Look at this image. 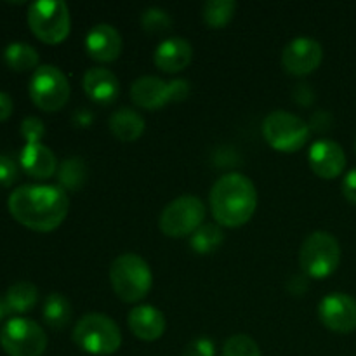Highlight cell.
Returning a JSON list of instances; mask_svg holds the SVG:
<instances>
[{"label": "cell", "instance_id": "1", "mask_svg": "<svg viewBox=\"0 0 356 356\" xmlns=\"http://www.w3.org/2000/svg\"><path fill=\"white\" fill-rule=\"evenodd\" d=\"M7 207L21 226L38 233H49L59 228L66 219L70 198L59 186L24 184L10 193Z\"/></svg>", "mask_w": 356, "mask_h": 356}, {"label": "cell", "instance_id": "19", "mask_svg": "<svg viewBox=\"0 0 356 356\" xmlns=\"http://www.w3.org/2000/svg\"><path fill=\"white\" fill-rule=\"evenodd\" d=\"M19 165L23 167L28 176L35 177V179H49L59 169L58 159L52 153V149L42 143L24 145L19 155Z\"/></svg>", "mask_w": 356, "mask_h": 356}, {"label": "cell", "instance_id": "3", "mask_svg": "<svg viewBox=\"0 0 356 356\" xmlns=\"http://www.w3.org/2000/svg\"><path fill=\"white\" fill-rule=\"evenodd\" d=\"M73 343L82 351L96 356L113 355L122 346V332L113 318L103 313H89L73 327Z\"/></svg>", "mask_w": 356, "mask_h": 356}, {"label": "cell", "instance_id": "31", "mask_svg": "<svg viewBox=\"0 0 356 356\" xmlns=\"http://www.w3.org/2000/svg\"><path fill=\"white\" fill-rule=\"evenodd\" d=\"M17 179V165L10 156L0 155V186L9 188Z\"/></svg>", "mask_w": 356, "mask_h": 356}, {"label": "cell", "instance_id": "32", "mask_svg": "<svg viewBox=\"0 0 356 356\" xmlns=\"http://www.w3.org/2000/svg\"><path fill=\"white\" fill-rule=\"evenodd\" d=\"M343 195L351 204H356V169H351L343 181Z\"/></svg>", "mask_w": 356, "mask_h": 356}, {"label": "cell", "instance_id": "5", "mask_svg": "<svg viewBox=\"0 0 356 356\" xmlns=\"http://www.w3.org/2000/svg\"><path fill=\"white\" fill-rule=\"evenodd\" d=\"M28 26L40 42L58 45L72 30L70 9L63 0H38L28 7Z\"/></svg>", "mask_w": 356, "mask_h": 356}, {"label": "cell", "instance_id": "20", "mask_svg": "<svg viewBox=\"0 0 356 356\" xmlns=\"http://www.w3.org/2000/svg\"><path fill=\"white\" fill-rule=\"evenodd\" d=\"M110 131L118 141L124 143H134L145 134V118L132 108H120V110L113 111L108 120Z\"/></svg>", "mask_w": 356, "mask_h": 356}, {"label": "cell", "instance_id": "24", "mask_svg": "<svg viewBox=\"0 0 356 356\" xmlns=\"http://www.w3.org/2000/svg\"><path fill=\"white\" fill-rule=\"evenodd\" d=\"M222 242H225V233H222L221 226L214 225V222H204L190 236L191 250L197 254H202V256L218 250L219 245H222Z\"/></svg>", "mask_w": 356, "mask_h": 356}, {"label": "cell", "instance_id": "33", "mask_svg": "<svg viewBox=\"0 0 356 356\" xmlns=\"http://www.w3.org/2000/svg\"><path fill=\"white\" fill-rule=\"evenodd\" d=\"M72 120L75 127L87 129L90 124H92L94 113L89 110V108H79V110H75V113H73Z\"/></svg>", "mask_w": 356, "mask_h": 356}, {"label": "cell", "instance_id": "10", "mask_svg": "<svg viewBox=\"0 0 356 356\" xmlns=\"http://www.w3.org/2000/svg\"><path fill=\"white\" fill-rule=\"evenodd\" d=\"M190 83L184 79L165 80L159 76H139L131 86V99L145 110H159L169 103H179L190 96Z\"/></svg>", "mask_w": 356, "mask_h": 356}, {"label": "cell", "instance_id": "16", "mask_svg": "<svg viewBox=\"0 0 356 356\" xmlns=\"http://www.w3.org/2000/svg\"><path fill=\"white\" fill-rule=\"evenodd\" d=\"M193 61V47L186 38L172 37L163 40L153 54V63L163 73H179Z\"/></svg>", "mask_w": 356, "mask_h": 356}, {"label": "cell", "instance_id": "25", "mask_svg": "<svg viewBox=\"0 0 356 356\" xmlns=\"http://www.w3.org/2000/svg\"><path fill=\"white\" fill-rule=\"evenodd\" d=\"M58 179L65 190L76 191L86 184L87 181V165L79 156H70L59 165Z\"/></svg>", "mask_w": 356, "mask_h": 356}, {"label": "cell", "instance_id": "17", "mask_svg": "<svg viewBox=\"0 0 356 356\" xmlns=\"http://www.w3.org/2000/svg\"><path fill=\"white\" fill-rule=\"evenodd\" d=\"M127 323L131 332L138 339L153 343L165 334L167 320L160 309L152 305H141L131 309L127 316Z\"/></svg>", "mask_w": 356, "mask_h": 356}, {"label": "cell", "instance_id": "7", "mask_svg": "<svg viewBox=\"0 0 356 356\" xmlns=\"http://www.w3.org/2000/svg\"><path fill=\"white\" fill-rule=\"evenodd\" d=\"M312 129L302 118L289 111H271L263 122V138L273 149L282 153H294L305 148Z\"/></svg>", "mask_w": 356, "mask_h": 356}, {"label": "cell", "instance_id": "34", "mask_svg": "<svg viewBox=\"0 0 356 356\" xmlns=\"http://www.w3.org/2000/svg\"><path fill=\"white\" fill-rule=\"evenodd\" d=\"M13 110H14V104H13V99H10V96L0 90V122L7 120V118L13 115Z\"/></svg>", "mask_w": 356, "mask_h": 356}, {"label": "cell", "instance_id": "22", "mask_svg": "<svg viewBox=\"0 0 356 356\" xmlns=\"http://www.w3.org/2000/svg\"><path fill=\"white\" fill-rule=\"evenodd\" d=\"M3 61L13 72H30L38 68V52L24 42H13L3 51Z\"/></svg>", "mask_w": 356, "mask_h": 356}, {"label": "cell", "instance_id": "6", "mask_svg": "<svg viewBox=\"0 0 356 356\" xmlns=\"http://www.w3.org/2000/svg\"><path fill=\"white\" fill-rule=\"evenodd\" d=\"M341 263V245L332 233L315 232L302 242L299 250V264L308 278L330 277Z\"/></svg>", "mask_w": 356, "mask_h": 356}, {"label": "cell", "instance_id": "4", "mask_svg": "<svg viewBox=\"0 0 356 356\" xmlns=\"http://www.w3.org/2000/svg\"><path fill=\"white\" fill-rule=\"evenodd\" d=\"M110 284L118 299L138 302L148 296L153 285V273L148 263L138 254H122L110 266Z\"/></svg>", "mask_w": 356, "mask_h": 356}, {"label": "cell", "instance_id": "29", "mask_svg": "<svg viewBox=\"0 0 356 356\" xmlns=\"http://www.w3.org/2000/svg\"><path fill=\"white\" fill-rule=\"evenodd\" d=\"M45 134V125L40 118L26 117L21 124V136L26 141V145H37L42 141Z\"/></svg>", "mask_w": 356, "mask_h": 356}, {"label": "cell", "instance_id": "11", "mask_svg": "<svg viewBox=\"0 0 356 356\" xmlns=\"http://www.w3.org/2000/svg\"><path fill=\"white\" fill-rule=\"evenodd\" d=\"M0 346L9 356H42L47 348V334L30 318L7 320L0 330Z\"/></svg>", "mask_w": 356, "mask_h": 356}, {"label": "cell", "instance_id": "28", "mask_svg": "<svg viewBox=\"0 0 356 356\" xmlns=\"http://www.w3.org/2000/svg\"><path fill=\"white\" fill-rule=\"evenodd\" d=\"M222 356H263V353L252 337L235 334L222 346Z\"/></svg>", "mask_w": 356, "mask_h": 356}, {"label": "cell", "instance_id": "2", "mask_svg": "<svg viewBox=\"0 0 356 356\" xmlns=\"http://www.w3.org/2000/svg\"><path fill=\"white\" fill-rule=\"evenodd\" d=\"M212 216L219 226L240 228L252 219L257 209V190L252 181L240 172L219 177L209 195Z\"/></svg>", "mask_w": 356, "mask_h": 356}, {"label": "cell", "instance_id": "26", "mask_svg": "<svg viewBox=\"0 0 356 356\" xmlns=\"http://www.w3.org/2000/svg\"><path fill=\"white\" fill-rule=\"evenodd\" d=\"M236 13V2L233 0H211V2L204 3L202 9V17H204L205 24L214 30L225 28L229 24Z\"/></svg>", "mask_w": 356, "mask_h": 356}, {"label": "cell", "instance_id": "30", "mask_svg": "<svg viewBox=\"0 0 356 356\" xmlns=\"http://www.w3.org/2000/svg\"><path fill=\"white\" fill-rule=\"evenodd\" d=\"M181 356H216V344L209 337H197L186 344Z\"/></svg>", "mask_w": 356, "mask_h": 356}, {"label": "cell", "instance_id": "35", "mask_svg": "<svg viewBox=\"0 0 356 356\" xmlns=\"http://www.w3.org/2000/svg\"><path fill=\"white\" fill-rule=\"evenodd\" d=\"M7 313H10V312H9V308H7V305H6V299L0 298V320L6 318Z\"/></svg>", "mask_w": 356, "mask_h": 356}, {"label": "cell", "instance_id": "23", "mask_svg": "<svg viewBox=\"0 0 356 356\" xmlns=\"http://www.w3.org/2000/svg\"><path fill=\"white\" fill-rule=\"evenodd\" d=\"M38 301V289L30 282H16L6 294V305L13 313H26L35 308Z\"/></svg>", "mask_w": 356, "mask_h": 356}, {"label": "cell", "instance_id": "13", "mask_svg": "<svg viewBox=\"0 0 356 356\" xmlns=\"http://www.w3.org/2000/svg\"><path fill=\"white\" fill-rule=\"evenodd\" d=\"M318 316L323 325L336 334H351L356 330V299L336 292L320 301Z\"/></svg>", "mask_w": 356, "mask_h": 356}, {"label": "cell", "instance_id": "15", "mask_svg": "<svg viewBox=\"0 0 356 356\" xmlns=\"http://www.w3.org/2000/svg\"><path fill=\"white\" fill-rule=\"evenodd\" d=\"M124 40L111 24H96L86 37V51L94 61L113 63L122 54Z\"/></svg>", "mask_w": 356, "mask_h": 356}, {"label": "cell", "instance_id": "18", "mask_svg": "<svg viewBox=\"0 0 356 356\" xmlns=\"http://www.w3.org/2000/svg\"><path fill=\"white\" fill-rule=\"evenodd\" d=\"M83 90L97 104H111L120 94V82L117 75L103 66L89 68L82 79Z\"/></svg>", "mask_w": 356, "mask_h": 356}, {"label": "cell", "instance_id": "14", "mask_svg": "<svg viewBox=\"0 0 356 356\" xmlns=\"http://www.w3.org/2000/svg\"><path fill=\"white\" fill-rule=\"evenodd\" d=\"M309 167L322 179H336L346 167V153L332 139H318L312 145L308 155Z\"/></svg>", "mask_w": 356, "mask_h": 356}, {"label": "cell", "instance_id": "9", "mask_svg": "<svg viewBox=\"0 0 356 356\" xmlns=\"http://www.w3.org/2000/svg\"><path fill=\"white\" fill-rule=\"evenodd\" d=\"M205 219V204L195 195H183L165 205L159 219L163 235L170 238L191 236Z\"/></svg>", "mask_w": 356, "mask_h": 356}, {"label": "cell", "instance_id": "21", "mask_svg": "<svg viewBox=\"0 0 356 356\" xmlns=\"http://www.w3.org/2000/svg\"><path fill=\"white\" fill-rule=\"evenodd\" d=\"M42 316L44 322L47 323L51 329L61 330L72 320V305L68 299L59 292H52L47 296L44 301V308H42Z\"/></svg>", "mask_w": 356, "mask_h": 356}, {"label": "cell", "instance_id": "27", "mask_svg": "<svg viewBox=\"0 0 356 356\" xmlns=\"http://www.w3.org/2000/svg\"><path fill=\"white\" fill-rule=\"evenodd\" d=\"M141 26L146 33H163L172 28V17L160 7H149L141 14Z\"/></svg>", "mask_w": 356, "mask_h": 356}, {"label": "cell", "instance_id": "12", "mask_svg": "<svg viewBox=\"0 0 356 356\" xmlns=\"http://www.w3.org/2000/svg\"><path fill=\"white\" fill-rule=\"evenodd\" d=\"M323 59V47L318 40L298 37L285 45L282 52V66L294 76H306L315 72Z\"/></svg>", "mask_w": 356, "mask_h": 356}, {"label": "cell", "instance_id": "8", "mask_svg": "<svg viewBox=\"0 0 356 356\" xmlns=\"http://www.w3.org/2000/svg\"><path fill=\"white\" fill-rule=\"evenodd\" d=\"M28 92L35 106L47 113H54L68 103L72 87L58 66L42 65L31 75Z\"/></svg>", "mask_w": 356, "mask_h": 356}, {"label": "cell", "instance_id": "36", "mask_svg": "<svg viewBox=\"0 0 356 356\" xmlns=\"http://www.w3.org/2000/svg\"><path fill=\"white\" fill-rule=\"evenodd\" d=\"M355 152H356V143H355Z\"/></svg>", "mask_w": 356, "mask_h": 356}]
</instances>
